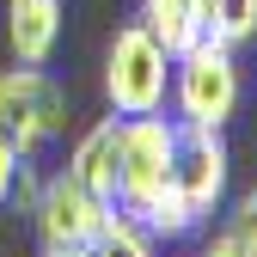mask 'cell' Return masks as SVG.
Here are the masks:
<instances>
[{
    "label": "cell",
    "mask_w": 257,
    "mask_h": 257,
    "mask_svg": "<svg viewBox=\"0 0 257 257\" xmlns=\"http://www.w3.org/2000/svg\"><path fill=\"white\" fill-rule=\"evenodd\" d=\"M104 98H110L116 116H153V110H166V98H172V55H166V43H159L141 19L122 25L116 43H110Z\"/></svg>",
    "instance_id": "obj_1"
},
{
    "label": "cell",
    "mask_w": 257,
    "mask_h": 257,
    "mask_svg": "<svg viewBox=\"0 0 257 257\" xmlns=\"http://www.w3.org/2000/svg\"><path fill=\"white\" fill-rule=\"evenodd\" d=\"M141 25L153 31L159 43H166V55L178 61L184 49H196L208 37V7L202 0H141Z\"/></svg>",
    "instance_id": "obj_9"
},
{
    "label": "cell",
    "mask_w": 257,
    "mask_h": 257,
    "mask_svg": "<svg viewBox=\"0 0 257 257\" xmlns=\"http://www.w3.org/2000/svg\"><path fill=\"white\" fill-rule=\"evenodd\" d=\"M172 104H178V122L220 128L239 110V61H233V49L214 43V37H202L196 49H184L172 61Z\"/></svg>",
    "instance_id": "obj_3"
},
{
    "label": "cell",
    "mask_w": 257,
    "mask_h": 257,
    "mask_svg": "<svg viewBox=\"0 0 257 257\" xmlns=\"http://www.w3.org/2000/svg\"><path fill=\"white\" fill-rule=\"evenodd\" d=\"M202 7H208V37L214 43L239 49V43L257 37V0H202Z\"/></svg>",
    "instance_id": "obj_10"
},
{
    "label": "cell",
    "mask_w": 257,
    "mask_h": 257,
    "mask_svg": "<svg viewBox=\"0 0 257 257\" xmlns=\"http://www.w3.org/2000/svg\"><path fill=\"white\" fill-rule=\"evenodd\" d=\"M116 147H122V116H104V122H92L86 135L74 141V159H68V172H74L98 202L116 196Z\"/></svg>",
    "instance_id": "obj_7"
},
{
    "label": "cell",
    "mask_w": 257,
    "mask_h": 257,
    "mask_svg": "<svg viewBox=\"0 0 257 257\" xmlns=\"http://www.w3.org/2000/svg\"><path fill=\"white\" fill-rule=\"evenodd\" d=\"M31 214H37L43 245H80V251H92V239H98L104 220H110V202H98L74 172H61V178L43 184V196H37Z\"/></svg>",
    "instance_id": "obj_6"
},
{
    "label": "cell",
    "mask_w": 257,
    "mask_h": 257,
    "mask_svg": "<svg viewBox=\"0 0 257 257\" xmlns=\"http://www.w3.org/2000/svg\"><path fill=\"white\" fill-rule=\"evenodd\" d=\"M202 257H251V251H245V245H239L233 233H214V239L202 245Z\"/></svg>",
    "instance_id": "obj_15"
},
{
    "label": "cell",
    "mask_w": 257,
    "mask_h": 257,
    "mask_svg": "<svg viewBox=\"0 0 257 257\" xmlns=\"http://www.w3.org/2000/svg\"><path fill=\"white\" fill-rule=\"evenodd\" d=\"M37 196H43V178L31 172L25 153H19V172H13V196H7V202H19V214H31V208H37Z\"/></svg>",
    "instance_id": "obj_12"
},
{
    "label": "cell",
    "mask_w": 257,
    "mask_h": 257,
    "mask_svg": "<svg viewBox=\"0 0 257 257\" xmlns=\"http://www.w3.org/2000/svg\"><path fill=\"white\" fill-rule=\"evenodd\" d=\"M7 37H13L19 61L43 68L61 37V0H7Z\"/></svg>",
    "instance_id": "obj_8"
},
{
    "label": "cell",
    "mask_w": 257,
    "mask_h": 257,
    "mask_svg": "<svg viewBox=\"0 0 257 257\" xmlns=\"http://www.w3.org/2000/svg\"><path fill=\"white\" fill-rule=\"evenodd\" d=\"M233 239H239V245L257 257V190H251V196L239 202V214H233Z\"/></svg>",
    "instance_id": "obj_13"
},
{
    "label": "cell",
    "mask_w": 257,
    "mask_h": 257,
    "mask_svg": "<svg viewBox=\"0 0 257 257\" xmlns=\"http://www.w3.org/2000/svg\"><path fill=\"white\" fill-rule=\"evenodd\" d=\"M172 141H178V116H122V147H116V196L110 214L135 220L153 190L172 184Z\"/></svg>",
    "instance_id": "obj_2"
},
{
    "label": "cell",
    "mask_w": 257,
    "mask_h": 257,
    "mask_svg": "<svg viewBox=\"0 0 257 257\" xmlns=\"http://www.w3.org/2000/svg\"><path fill=\"white\" fill-rule=\"evenodd\" d=\"M92 257H153V239L135 227V220L110 214V220H104V233L92 239Z\"/></svg>",
    "instance_id": "obj_11"
},
{
    "label": "cell",
    "mask_w": 257,
    "mask_h": 257,
    "mask_svg": "<svg viewBox=\"0 0 257 257\" xmlns=\"http://www.w3.org/2000/svg\"><path fill=\"white\" fill-rule=\"evenodd\" d=\"M172 190L202 220L214 214V202L227 196V141H220V128L178 122V141H172Z\"/></svg>",
    "instance_id": "obj_5"
},
{
    "label": "cell",
    "mask_w": 257,
    "mask_h": 257,
    "mask_svg": "<svg viewBox=\"0 0 257 257\" xmlns=\"http://www.w3.org/2000/svg\"><path fill=\"white\" fill-rule=\"evenodd\" d=\"M43 257H92V251H80V245H43Z\"/></svg>",
    "instance_id": "obj_16"
},
{
    "label": "cell",
    "mask_w": 257,
    "mask_h": 257,
    "mask_svg": "<svg viewBox=\"0 0 257 257\" xmlns=\"http://www.w3.org/2000/svg\"><path fill=\"white\" fill-rule=\"evenodd\" d=\"M13 172H19V147L0 135V208H7V196H13Z\"/></svg>",
    "instance_id": "obj_14"
},
{
    "label": "cell",
    "mask_w": 257,
    "mask_h": 257,
    "mask_svg": "<svg viewBox=\"0 0 257 257\" xmlns=\"http://www.w3.org/2000/svg\"><path fill=\"white\" fill-rule=\"evenodd\" d=\"M68 128V92H61L43 68H13L0 74V135L19 153H37L43 141H55Z\"/></svg>",
    "instance_id": "obj_4"
}]
</instances>
